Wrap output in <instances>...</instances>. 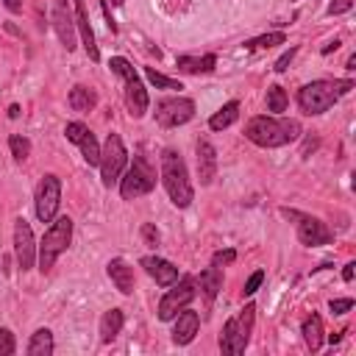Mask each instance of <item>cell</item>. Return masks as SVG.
Segmentation results:
<instances>
[{"label": "cell", "instance_id": "cb8c5ba5", "mask_svg": "<svg viewBox=\"0 0 356 356\" xmlns=\"http://www.w3.org/2000/svg\"><path fill=\"white\" fill-rule=\"evenodd\" d=\"M125 325V312L122 309H108L100 317V342H111Z\"/></svg>", "mask_w": 356, "mask_h": 356}, {"label": "cell", "instance_id": "60d3db41", "mask_svg": "<svg viewBox=\"0 0 356 356\" xmlns=\"http://www.w3.org/2000/svg\"><path fill=\"white\" fill-rule=\"evenodd\" d=\"M353 273H356V261H348L342 270V281H353Z\"/></svg>", "mask_w": 356, "mask_h": 356}, {"label": "cell", "instance_id": "4fadbf2b", "mask_svg": "<svg viewBox=\"0 0 356 356\" xmlns=\"http://www.w3.org/2000/svg\"><path fill=\"white\" fill-rule=\"evenodd\" d=\"M14 253H17V264H19L22 273L33 267V261H36V239H33L31 222L25 217H19L14 222Z\"/></svg>", "mask_w": 356, "mask_h": 356}, {"label": "cell", "instance_id": "e0dca14e", "mask_svg": "<svg viewBox=\"0 0 356 356\" xmlns=\"http://www.w3.org/2000/svg\"><path fill=\"white\" fill-rule=\"evenodd\" d=\"M197 178L203 186H209L217 175V150L209 139H197Z\"/></svg>", "mask_w": 356, "mask_h": 356}, {"label": "cell", "instance_id": "30bf717a", "mask_svg": "<svg viewBox=\"0 0 356 356\" xmlns=\"http://www.w3.org/2000/svg\"><path fill=\"white\" fill-rule=\"evenodd\" d=\"M195 117V100L192 97H161L156 103V122L161 128H178Z\"/></svg>", "mask_w": 356, "mask_h": 356}, {"label": "cell", "instance_id": "836d02e7", "mask_svg": "<svg viewBox=\"0 0 356 356\" xmlns=\"http://www.w3.org/2000/svg\"><path fill=\"white\" fill-rule=\"evenodd\" d=\"M142 239H145V245L156 248V245L161 242V234H159V228H156L153 222H145V225H142Z\"/></svg>", "mask_w": 356, "mask_h": 356}, {"label": "cell", "instance_id": "277c9868", "mask_svg": "<svg viewBox=\"0 0 356 356\" xmlns=\"http://www.w3.org/2000/svg\"><path fill=\"white\" fill-rule=\"evenodd\" d=\"M108 67H111L114 75H120V78L125 81V106H128V114H131L134 120L145 117V111H147V106H150V97H147V89H145L142 78L136 75L134 64H131L128 58H122V56H114V58L108 61Z\"/></svg>", "mask_w": 356, "mask_h": 356}, {"label": "cell", "instance_id": "484cf974", "mask_svg": "<svg viewBox=\"0 0 356 356\" xmlns=\"http://www.w3.org/2000/svg\"><path fill=\"white\" fill-rule=\"evenodd\" d=\"M300 334H303V342L309 345V350H320V345H323V320H320V314L312 312V314L303 320Z\"/></svg>", "mask_w": 356, "mask_h": 356}, {"label": "cell", "instance_id": "7bdbcfd3", "mask_svg": "<svg viewBox=\"0 0 356 356\" xmlns=\"http://www.w3.org/2000/svg\"><path fill=\"white\" fill-rule=\"evenodd\" d=\"M339 44H342V42H339V39H331V42H328V44H323V50H320V53H323V56H328V53H334V50H337V47H339Z\"/></svg>", "mask_w": 356, "mask_h": 356}, {"label": "cell", "instance_id": "4dcf8cb0", "mask_svg": "<svg viewBox=\"0 0 356 356\" xmlns=\"http://www.w3.org/2000/svg\"><path fill=\"white\" fill-rule=\"evenodd\" d=\"M145 75H147V81L156 86V89H184L181 86V81H175V78H167V75H161L156 67H145Z\"/></svg>", "mask_w": 356, "mask_h": 356}, {"label": "cell", "instance_id": "8992f818", "mask_svg": "<svg viewBox=\"0 0 356 356\" xmlns=\"http://www.w3.org/2000/svg\"><path fill=\"white\" fill-rule=\"evenodd\" d=\"M125 164H128V150H125V142H122V136L120 134H108L106 136V142H103V147H100V181H103V186L106 189H111L117 181H120V175H122V170H125Z\"/></svg>", "mask_w": 356, "mask_h": 356}, {"label": "cell", "instance_id": "9c48e42d", "mask_svg": "<svg viewBox=\"0 0 356 356\" xmlns=\"http://www.w3.org/2000/svg\"><path fill=\"white\" fill-rule=\"evenodd\" d=\"M195 295H197V284H195V278H181V281H175V284H170L167 286V292H164V298L159 300V320H172L184 306H189L192 300H195Z\"/></svg>", "mask_w": 356, "mask_h": 356}, {"label": "cell", "instance_id": "9a60e30c", "mask_svg": "<svg viewBox=\"0 0 356 356\" xmlns=\"http://www.w3.org/2000/svg\"><path fill=\"white\" fill-rule=\"evenodd\" d=\"M139 264L145 267V273L159 284V286H170V284H175L178 281V267L172 264V261H167V259H161V256H142L139 259Z\"/></svg>", "mask_w": 356, "mask_h": 356}, {"label": "cell", "instance_id": "d590c367", "mask_svg": "<svg viewBox=\"0 0 356 356\" xmlns=\"http://www.w3.org/2000/svg\"><path fill=\"white\" fill-rule=\"evenodd\" d=\"M261 281H264V270H256V273L245 281V289H242V292H245V295H256V289L261 286Z\"/></svg>", "mask_w": 356, "mask_h": 356}, {"label": "cell", "instance_id": "f6af8a7d", "mask_svg": "<svg viewBox=\"0 0 356 356\" xmlns=\"http://www.w3.org/2000/svg\"><path fill=\"white\" fill-rule=\"evenodd\" d=\"M8 117H11V120H17V117H19V106H17V103H11V106H8Z\"/></svg>", "mask_w": 356, "mask_h": 356}, {"label": "cell", "instance_id": "ffe728a7", "mask_svg": "<svg viewBox=\"0 0 356 356\" xmlns=\"http://www.w3.org/2000/svg\"><path fill=\"white\" fill-rule=\"evenodd\" d=\"M245 348H248V339L239 334V328H236V317L225 320L222 334H220V350H222L225 356H239Z\"/></svg>", "mask_w": 356, "mask_h": 356}, {"label": "cell", "instance_id": "ac0fdd59", "mask_svg": "<svg viewBox=\"0 0 356 356\" xmlns=\"http://www.w3.org/2000/svg\"><path fill=\"white\" fill-rule=\"evenodd\" d=\"M75 28H78V33H81V44H83L86 56H89L92 61H100V50H97V44H95V31H92V25H89V14H86V8H83V0L75 3Z\"/></svg>", "mask_w": 356, "mask_h": 356}, {"label": "cell", "instance_id": "7dc6e473", "mask_svg": "<svg viewBox=\"0 0 356 356\" xmlns=\"http://www.w3.org/2000/svg\"><path fill=\"white\" fill-rule=\"evenodd\" d=\"M70 3H72V6H75V3H81V0H70Z\"/></svg>", "mask_w": 356, "mask_h": 356}, {"label": "cell", "instance_id": "ee69618b", "mask_svg": "<svg viewBox=\"0 0 356 356\" xmlns=\"http://www.w3.org/2000/svg\"><path fill=\"white\" fill-rule=\"evenodd\" d=\"M345 70H348V72H353V70H356V53H350V56H348V61H345Z\"/></svg>", "mask_w": 356, "mask_h": 356}, {"label": "cell", "instance_id": "44dd1931", "mask_svg": "<svg viewBox=\"0 0 356 356\" xmlns=\"http://www.w3.org/2000/svg\"><path fill=\"white\" fill-rule=\"evenodd\" d=\"M175 67L181 72H189V75H206V72H211L217 67V56L214 53H206V56H178Z\"/></svg>", "mask_w": 356, "mask_h": 356}, {"label": "cell", "instance_id": "6da1fadb", "mask_svg": "<svg viewBox=\"0 0 356 356\" xmlns=\"http://www.w3.org/2000/svg\"><path fill=\"white\" fill-rule=\"evenodd\" d=\"M245 136L259 147H284L300 136V122L289 117H278V114H270V117L261 114V117L248 120Z\"/></svg>", "mask_w": 356, "mask_h": 356}, {"label": "cell", "instance_id": "7a4b0ae2", "mask_svg": "<svg viewBox=\"0 0 356 356\" xmlns=\"http://www.w3.org/2000/svg\"><path fill=\"white\" fill-rule=\"evenodd\" d=\"M159 161H161V172L159 175H161V184H164L172 206L186 209L195 200V189H192V181H189V172H186V164H184L181 153L167 147V150H161Z\"/></svg>", "mask_w": 356, "mask_h": 356}, {"label": "cell", "instance_id": "7402d4cb", "mask_svg": "<svg viewBox=\"0 0 356 356\" xmlns=\"http://www.w3.org/2000/svg\"><path fill=\"white\" fill-rule=\"evenodd\" d=\"M195 284L200 286V292H203L209 300H214L217 292L222 289V270H220L217 264H209V267L200 270V275L195 278Z\"/></svg>", "mask_w": 356, "mask_h": 356}, {"label": "cell", "instance_id": "5bb4252c", "mask_svg": "<svg viewBox=\"0 0 356 356\" xmlns=\"http://www.w3.org/2000/svg\"><path fill=\"white\" fill-rule=\"evenodd\" d=\"M64 136H67L72 145H78V147H81L83 161H86L89 167H97V164H100V145H97L95 134H92L83 122H67Z\"/></svg>", "mask_w": 356, "mask_h": 356}, {"label": "cell", "instance_id": "d6986e66", "mask_svg": "<svg viewBox=\"0 0 356 356\" xmlns=\"http://www.w3.org/2000/svg\"><path fill=\"white\" fill-rule=\"evenodd\" d=\"M106 273L111 278V284L122 292V295H131L134 292V267L125 261V259H111L106 264Z\"/></svg>", "mask_w": 356, "mask_h": 356}, {"label": "cell", "instance_id": "74e56055", "mask_svg": "<svg viewBox=\"0 0 356 356\" xmlns=\"http://www.w3.org/2000/svg\"><path fill=\"white\" fill-rule=\"evenodd\" d=\"M328 309H331L334 314H345V312L353 309V298H337V300L328 303Z\"/></svg>", "mask_w": 356, "mask_h": 356}, {"label": "cell", "instance_id": "e575fe53", "mask_svg": "<svg viewBox=\"0 0 356 356\" xmlns=\"http://www.w3.org/2000/svg\"><path fill=\"white\" fill-rule=\"evenodd\" d=\"M234 259H236V250H234V248H225V250H217V253L211 256V264L222 267V264H231Z\"/></svg>", "mask_w": 356, "mask_h": 356}, {"label": "cell", "instance_id": "f1b7e54d", "mask_svg": "<svg viewBox=\"0 0 356 356\" xmlns=\"http://www.w3.org/2000/svg\"><path fill=\"white\" fill-rule=\"evenodd\" d=\"M286 106H289V97H286L284 86H278V83L267 86V111H273V114H284Z\"/></svg>", "mask_w": 356, "mask_h": 356}, {"label": "cell", "instance_id": "3957f363", "mask_svg": "<svg viewBox=\"0 0 356 356\" xmlns=\"http://www.w3.org/2000/svg\"><path fill=\"white\" fill-rule=\"evenodd\" d=\"M350 89H353L350 78H345V81H312V83L298 89V106L303 114L317 117V114H325Z\"/></svg>", "mask_w": 356, "mask_h": 356}, {"label": "cell", "instance_id": "bcb514c9", "mask_svg": "<svg viewBox=\"0 0 356 356\" xmlns=\"http://www.w3.org/2000/svg\"><path fill=\"white\" fill-rule=\"evenodd\" d=\"M108 3H111V6H117V8H120V6H122V3H125V0H108Z\"/></svg>", "mask_w": 356, "mask_h": 356}, {"label": "cell", "instance_id": "f35d334b", "mask_svg": "<svg viewBox=\"0 0 356 356\" xmlns=\"http://www.w3.org/2000/svg\"><path fill=\"white\" fill-rule=\"evenodd\" d=\"M350 8H353V0H331V3H328V14H331V17H339V14L350 11Z\"/></svg>", "mask_w": 356, "mask_h": 356}, {"label": "cell", "instance_id": "d6a6232c", "mask_svg": "<svg viewBox=\"0 0 356 356\" xmlns=\"http://www.w3.org/2000/svg\"><path fill=\"white\" fill-rule=\"evenodd\" d=\"M14 350H17L14 331L11 328H0V356H11Z\"/></svg>", "mask_w": 356, "mask_h": 356}, {"label": "cell", "instance_id": "4316f807", "mask_svg": "<svg viewBox=\"0 0 356 356\" xmlns=\"http://www.w3.org/2000/svg\"><path fill=\"white\" fill-rule=\"evenodd\" d=\"M53 348H56L53 345V331L50 328H36L25 350H28V356H50Z\"/></svg>", "mask_w": 356, "mask_h": 356}, {"label": "cell", "instance_id": "b9f144b4", "mask_svg": "<svg viewBox=\"0 0 356 356\" xmlns=\"http://www.w3.org/2000/svg\"><path fill=\"white\" fill-rule=\"evenodd\" d=\"M3 6H6L11 14H19V11H22V0H3Z\"/></svg>", "mask_w": 356, "mask_h": 356}, {"label": "cell", "instance_id": "8d00e7d4", "mask_svg": "<svg viewBox=\"0 0 356 356\" xmlns=\"http://www.w3.org/2000/svg\"><path fill=\"white\" fill-rule=\"evenodd\" d=\"M295 53H298V47H289L286 53H281V58L275 61V67H273V70H275V72H286V70H289V64H292V58H295Z\"/></svg>", "mask_w": 356, "mask_h": 356}, {"label": "cell", "instance_id": "5b68a950", "mask_svg": "<svg viewBox=\"0 0 356 356\" xmlns=\"http://www.w3.org/2000/svg\"><path fill=\"white\" fill-rule=\"evenodd\" d=\"M70 242H72V220H70V217H56V220L50 222V228L44 231L39 248H36L39 270L47 273V270L56 264V259L70 248Z\"/></svg>", "mask_w": 356, "mask_h": 356}, {"label": "cell", "instance_id": "2e32d148", "mask_svg": "<svg viewBox=\"0 0 356 356\" xmlns=\"http://www.w3.org/2000/svg\"><path fill=\"white\" fill-rule=\"evenodd\" d=\"M172 320H175V325H172V342L175 345H189L197 337V328H200L197 312H192V309L184 306Z\"/></svg>", "mask_w": 356, "mask_h": 356}, {"label": "cell", "instance_id": "603a6c76", "mask_svg": "<svg viewBox=\"0 0 356 356\" xmlns=\"http://www.w3.org/2000/svg\"><path fill=\"white\" fill-rule=\"evenodd\" d=\"M67 103H70V108L72 111H92L95 106H97V95H95V89H89V86H83V83H78V86H72L70 89V95H67Z\"/></svg>", "mask_w": 356, "mask_h": 356}, {"label": "cell", "instance_id": "83f0119b", "mask_svg": "<svg viewBox=\"0 0 356 356\" xmlns=\"http://www.w3.org/2000/svg\"><path fill=\"white\" fill-rule=\"evenodd\" d=\"M284 42H286L284 31H270V33H261L256 39H248L242 47L245 50H261V47H275V44H284Z\"/></svg>", "mask_w": 356, "mask_h": 356}, {"label": "cell", "instance_id": "8fae6325", "mask_svg": "<svg viewBox=\"0 0 356 356\" xmlns=\"http://www.w3.org/2000/svg\"><path fill=\"white\" fill-rule=\"evenodd\" d=\"M281 211H284V217L298 220L295 228H298V239H300V245H306V248H323V245H328V242L334 239V234L328 231V225H325L323 220H317V217H312V214L289 211V209H281Z\"/></svg>", "mask_w": 356, "mask_h": 356}, {"label": "cell", "instance_id": "52a82bcc", "mask_svg": "<svg viewBox=\"0 0 356 356\" xmlns=\"http://www.w3.org/2000/svg\"><path fill=\"white\" fill-rule=\"evenodd\" d=\"M153 186H156V170L150 167V161L145 156H134L131 167L120 178V195H122V200H136V197L153 192Z\"/></svg>", "mask_w": 356, "mask_h": 356}, {"label": "cell", "instance_id": "1f68e13d", "mask_svg": "<svg viewBox=\"0 0 356 356\" xmlns=\"http://www.w3.org/2000/svg\"><path fill=\"white\" fill-rule=\"evenodd\" d=\"M8 147H11V156H14L17 161H25V159L31 156V142H28V136H22V134H11V136H8Z\"/></svg>", "mask_w": 356, "mask_h": 356}, {"label": "cell", "instance_id": "ba28073f", "mask_svg": "<svg viewBox=\"0 0 356 356\" xmlns=\"http://www.w3.org/2000/svg\"><path fill=\"white\" fill-rule=\"evenodd\" d=\"M58 206H61V181H58V175L47 172V175H42V181L36 184V195H33L36 217H39L42 222H53L56 214H58Z\"/></svg>", "mask_w": 356, "mask_h": 356}, {"label": "cell", "instance_id": "f546056e", "mask_svg": "<svg viewBox=\"0 0 356 356\" xmlns=\"http://www.w3.org/2000/svg\"><path fill=\"white\" fill-rule=\"evenodd\" d=\"M253 320H256V306L253 303H245V309L236 314V328H239V334L250 342V331H253Z\"/></svg>", "mask_w": 356, "mask_h": 356}, {"label": "cell", "instance_id": "ab89813d", "mask_svg": "<svg viewBox=\"0 0 356 356\" xmlns=\"http://www.w3.org/2000/svg\"><path fill=\"white\" fill-rule=\"evenodd\" d=\"M100 8H103V14H106V25H108V31L117 33V22H114V17H111V6H108V0H100Z\"/></svg>", "mask_w": 356, "mask_h": 356}, {"label": "cell", "instance_id": "7c38bea8", "mask_svg": "<svg viewBox=\"0 0 356 356\" xmlns=\"http://www.w3.org/2000/svg\"><path fill=\"white\" fill-rule=\"evenodd\" d=\"M50 22H53V31H56V36H58V42L64 44V50L67 53H72L75 50V14L70 11V6H67V0H50Z\"/></svg>", "mask_w": 356, "mask_h": 356}, {"label": "cell", "instance_id": "d4e9b609", "mask_svg": "<svg viewBox=\"0 0 356 356\" xmlns=\"http://www.w3.org/2000/svg\"><path fill=\"white\" fill-rule=\"evenodd\" d=\"M236 117H239V100H228L225 106H220V108L209 117V128H211V131H222V128L234 125Z\"/></svg>", "mask_w": 356, "mask_h": 356}]
</instances>
